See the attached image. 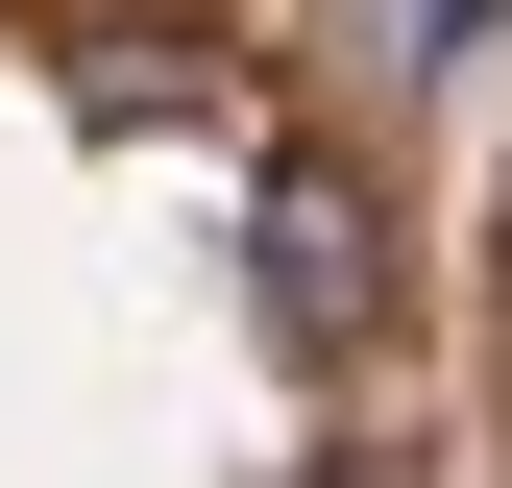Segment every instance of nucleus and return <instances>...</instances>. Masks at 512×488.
Segmentation results:
<instances>
[{
    "mask_svg": "<svg viewBox=\"0 0 512 488\" xmlns=\"http://www.w3.org/2000/svg\"><path fill=\"white\" fill-rule=\"evenodd\" d=\"M269 318H293V342H366V318H391V244H366V171H269Z\"/></svg>",
    "mask_w": 512,
    "mask_h": 488,
    "instance_id": "obj_1",
    "label": "nucleus"
}]
</instances>
